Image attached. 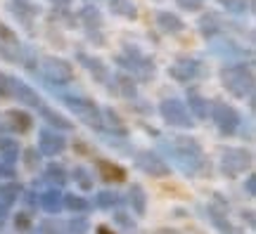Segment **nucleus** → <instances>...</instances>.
<instances>
[{
	"label": "nucleus",
	"mask_w": 256,
	"mask_h": 234,
	"mask_svg": "<svg viewBox=\"0 0 256 234\" xmlns=\"http://www.w3.org/2000/svg\"><path fill=\"white\" fill-rule=\"evenodd\" d=\"M223 81L228 83H235V85H230L235 92H244V88H242V83L249 88V83H252V76H249L247 69H242V66H232V69H228V71H223Z\"/></svg>",
	"instance_id": "obj_1"
},
{
	"label": "nucleus",
	"mask_w": 256,
	"mask_h": 234,
	"mask_svg": "<svg viewBox=\"0 0 256 234\" xmlns=\"http://www.w3.org/2000/svg\"><path fill=\"white\" fill-rule=\"evenodd\" d=\"M46 69H48V73H50V76H55V78H62V81L72 78V66H69L66 62H62V59H52V57H48Z\"/></svg>",
	"instance_id": "obj_2"
},
{
	"label": "nucleus",
	"mask_w": 256,
	"mask_h": 234,
	"mask_svg": "<svg viewBox=\"0 0 256 234\" xmlns=\"http://www.w3.org/2000/svg\"><path fill=\"white\" fill-rule=\"evenodd\" d=\"M159 26L164 28V31H171V33H176V31H180L183 28V21L176 17V14H168V12H162L159 14Z\"/></svg>",
	"instance_id": "obj_3"
},
{
	"label": "nucleus",
	"mask_w": 256,
	"mask_h": 234,
	"mask_svg": "<svg viewBox=\"0 0 256 234\" xmlns=\"http://www.w3.org/2000/svg\"><path fill=\"white\" fill-rule=\"evenodd\" d=\"M112 2V9L116 14H124V17H136V5L130 0H110Z\"/></svg>",
	"instance_id": "obj_4"
},
{
	"label": "nucleus",
	"mask_w": 256,
	"mask_h": 234,
	"mask_svg": "<svg viewBox=\"0 0 256 234\" xmlns=\"http://www.w3.org/2000/svg\"><path fill=\"white\" fill-rule=\"evenodd\" d=\"M100 171H102V175H104L107 180H114V182L124 180V171L116 168V166H110L107 161H100Z\"/></svg>",
	"instance_id": "obj_5"
},
{
	"label": "nucleus",
	"mask_w": 256,
	"mask_h": 234,
	"mask_svg": "<svg viewBox=\"0 0 256 234\" xmlns=\"http://www.w3.org/2000/svg\"><path fill=\"white\" fill-rule=\"evenodd\" d=\"M220 2H223L230 12H244V7H247V0H220Z\"/></svg>",
	"instance_id": "obj_6"
},
{
	"label": "nucleus",
	"mask_w": 256,
	"mask_h": 234,
	"mask_svg": "<svg viewBox=\"0 0 256 234\" xmlns=\"http://www.w3.org/2000/svg\"><path fill=\"white\" fill-rule=\"evenodd\" d=\"M0 40H8V43H17V38H14V33L10 31L2 21H0Z\"/></svg>",
	"instance_id": "obj_7"
},
{
	"label": "nucleus",
	"mask_w": 256,
	"mask_h": 234,
	"mask_svg": "<svg viewBox=\"0 0 256 234\" xmlns=\"http://www.w3.org/2000/svg\"><path fill=\"white\" fill-rule=\"evenodd\" d=\"M178 5H183V7H188V9H200L202 0H178Z\"/></svg>",
	"instance_id": "obj_8"
},
{
	"label": "nucleus",
	"mask_w": 256,
	"mask_h": 234,
	"mask_svg": "<svg viewBox=\"0 0 256 234\" xmlns=\"http://www.w3.org/2000/svg\"><path fill=\"white\" fill-rule=\"evenodd\" d=\"M100 234H110V230H107V227H100Z\"/></svg>",
	"instance_id": "obj_9"
}]
</instances>
